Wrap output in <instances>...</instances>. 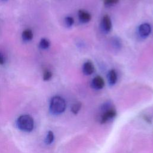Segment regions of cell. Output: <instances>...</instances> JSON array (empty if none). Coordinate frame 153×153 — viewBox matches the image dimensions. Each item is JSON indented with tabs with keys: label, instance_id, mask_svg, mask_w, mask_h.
<instances>
[{
	"label": "cell",
	"instance_id": "cell-11",
	"mask_svg": "<svg viewBox=\"0 0 153 153\" xmlns=\"http://www.w3.org/2000/svg\"><path fill=\"white\" fill-rule=\"evenodd\" d=\"M39 47L42 50H46L50 47V42L48 39L45 38H42L41 39L39 43Z\"/></svg>",
	"mask_w": 153,
	"mask_h": 153
},
{
	"label": "cell",
	"instance_id": "cell-14",
	"mask_svg": "<svg viewBox=\"0 0 153 153\" xmlns=\"http://www.w3.org/2000/svg\"><path fill=\"white\" fill-rule=\"evenodd\" d=\"M65 22L67 26L71 27L73 25V24L74 23V20L72 17L68 16L65 19Z\"/></svg>",
	"mask_w": 153,
	"mask_h": 153
},
{
	"label": "cell",
	"instance_id": "cell-12",
	"mask_svg": "<svg viewBox=\"0 0 153 153\" xmlns=\"http://www.w3.org/2000/svg\"><path fill=\"white\" fill-rule=\"evenodd\" d=\"M54 136L53 132L51 131H48L45 137V143L48 145H50L54 141Z\"/></svg>",
	"mask_w": 153,
	"mask_h": 153
},
{
	"label": "cell",
	"instance_id": "cell-17",
	"mask_svg": "<svg viewBox=\"0 0 153 153\" xmlns=\"http://www.w3.org/2000/svg\"><path fill=\"white\" fill-rule=\"evenodd\" d=\"M5 62L4 59L3 57V56L0 54V65H3Z\"/></svg>",
	"mask_w": 153,
	"mask_h": 153
},
{
	"label": "cell",
	"instance_id": "cell-8",
	"mask_svg": "<svg viewBox=\"0 0 153 153\" xmlns=\"http://www.w3.org/2000/svg\"><path fill=\"white\" fill-rule=\"evenodd\" d=\"M94 71V68L93 63L90 61L85 62L82 66V72L86 75H91Z\"/></svg>",
	"mask_w": 153,
	"mask_h": 153
},
{
	"label": "cell",
	"instance_id": "cell-15",
	"mask_svg": "<svg viewBox=\"0 0 153 153\" xmlns=\"http://www.w3.org/2000/svg\"><path fill=\"white\" fill-rule=\"evenodd\" d=\"M52 75H53V74H52L51 72L47 70V71H44V72L43 74V79L44 81H48L51 78Z\"/></svg>",
	"mask_w": 153,
	"mask_h": 153
},
{
	"label": "cell",
	"instance_id": "cell-3",
	"mask_svg": "<svg viewBox=\"0 0 153 153\" xmlns=\"http://www.w3.org/2000/svg\"><path fill=\"white\" fill-rule=\"evenodd\" d=\"M102 110L103 113L100 117V123L104 124L109 120L114 118L117 115V112L114 108H113L109 103H106L102 106Z\"/></svg>",
	"mask_w": 153,
	"mask_h": 153
},
{
	"label": "cell",
	"instance_id": "cell-6",
	"mask_svg": "<svg viewBox=\"0 0 153 153\" xmlns=\"http://www.w3.org/2000/svg\"><path fill=\"white\" fill-rule=\"evenodd\" d=\"M91 87L96 90H100L105 85V81L103 78L99 75L96 76L91 81Z\"/></svg>",
	"mask_w": 153,
	"mask_h": 153
},
{
	"label": "cell",
	"instance_id": "cell-13",
	"mask_svg": "<svg viewBox=\"0 0 153 153\" xmlns=\"http://www.w3.org/2000/svg\"><path fill=\"white\" fill-rule=\"evenodd\" d=\"M81 108V103L80 102H77L74 104L71 107V111L74 114H77Z\"/></svg>",
	"mask_w": 153,
	"mask_h": 153
},
{
	"label": "cell",
	"instance_id": "cell-9",
	"mask_svg": "<svg viewBox=\"0 0 153 153\" xmlns=\"http://www.w3.org/2000/svg\"><path fill=\"white\" fill-rule=\"evenodd\" d=\"M108 82L110 85H114L117 81V74L115 69H111L108 74Z\"/></svg>",
	"mask_w": 153,
	"mask_h": 153
},
{
	"label": "cell",
	"instance_id": "cell-2",
	"mask_svg": "<svg viewBox=\"0 0 153 153\" xmlns=\"http://www.w3.org/2000/svg\"><path fill=\"white\" fill-rule=\"evenodd\" d=\"M17 126L19 129L25 132L32 131L34 127L33 118L27 114L20 115L17 120Z\"/></svg>",
	"mask_w": 153,
	"mask_h": 153
},
{
	"label": "cell",
	"instance_id": "cell-1",
	"mask_svg": "<svg viewBox=\"0 0 153 153\" xmlns=\"http://www.w3.org/2000/svg\"><path fill=\"white\" fill-rule=\"evenodd\" d=\"M66 104L65 99L59 96H55L51 99L50 102V111L54 115L62 114L66 109Z\"/></svg>",
	"mask_w": 153,
	"mask_h": 153
},
{
	"label": "cell",
	"instance_id": "cell-10",
	"mask_svg": "<svg viewBox=\"0 0 153 153\" xmlns=\"http://www.w3.org/2000/svg\"><path fill=\"white\" fill-rule=\"evenodd\" d=\"M22 39L24 41H30L32 39L33 34L31 29H26L25 30H23L22 33Z\"/></svg>",
	"mask_w": 153,
	"mask_h": 153
},
{
	"label": "cell",
	"instance_id": "cell-16",
	"mask_svg": "<svg viewBox=\"0 0 153 153\" xmlns=\"http://www.w3.org/2000/svg\"><path fill=\"white\" fill-rule=\"evenodd\" d=\"M119 2V0H103L104 4L106 6L110 7L117 4Z\"/></svg>",
	"mask_w": 153,
	"mask_h": 153
},
{
	"label": "cell",
	"instance_id": "cell-5",
	"mask_svg": "<svg viewBox=\"0 0 153 153\" xmlns=\"http://www.w3.org/2000/svg\"><path fill=\"white\" fill-rule=\"evenodd\" d=\"M101 27L103 32L108 33L112 28V22L109 16L105 15L101 21Z\"/></svg>",
	"mask_w": 153,
	"mask_h": 153
},
{
	"label": "cell",
	"instance_id": "cell-4",
	"mask_svg": "<svg viewBox=\"0 0 153 153\" xmlns=\"http://www.w3.org/2000/svg\"><path fill=\"white\" fill-rule=\"evenodd\" d=\"M151 32V27L149 24L144 23L141 24L138 27L139 35L143 38L148 37Z\"/></svg>",
	"mask_w": 153,
	"mask_h": 153
},
{
	"label": "cell",
	"instance_id": "cell-7",
	"mask_svg": "<svg viewBox=\"0 0 153 153\" xmlns=\"http://www.w3.org/2000/svg\"><path fill=\"white\" fill-rule=\"evenodd\" d=\"M78 16L79 21L82 23L89 22L91 18V14L84 10H79L78 13Z\"/></svg>",
	"mask_w": 153,
	"mask_h": 153
}]
</instances>
